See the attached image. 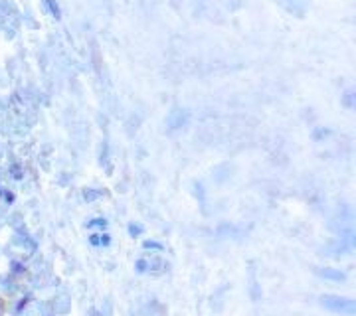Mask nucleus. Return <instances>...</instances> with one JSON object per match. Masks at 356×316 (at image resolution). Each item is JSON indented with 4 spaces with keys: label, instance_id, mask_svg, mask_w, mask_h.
I'll use <instances>...</instances> for the list:
<instances>
[{
    "label": "nucleus",
    "instance_id": "f257e3e1",
    "mask_svg": "<svg viewBox=\"0 0 356 316\" xmlns=\"http://www.w3.org/2000/svg\"><path fill=\"white\" fill-rule=\"evenodd\" d=\"M323 306L331 308V310H336V312H346V314H352L354 312V302L350 298H340V296H323L321 298Z\"/></svg>",
    "mask_w": 356,
    "mask_h": 316
},
{
    "label": "nucleus",
    "instance_id": "f03ea898",
    "mask_svg": "<svg viewBox=\"0 0 356 316\" xmlns=\"http://www.w3.org/2000/svg\"><path fill=\"white\" fill-rule=\"evenodd\" d=\"M91 245H109V235H91Z\"/></svg>",
    "mask_w": 356,
    "mask_h": 316
},
{
    "label": "nucleus",
    "instance_id": "7ed1b4c3",
    "mask_svg": "<svg viewBox=\"0 0 356 316\" xmlns=\"http://www.w3.org/2000/svg\"><path fill=\"white\" fill-rule=\"evenodd\" d=\"M105 226H107V222L101 220V218H97V220H93V222L87 224V227H105Z\"/></svg>",
    "mask_w": 356,
    "mask_h": 316
},
{
    "label": "nucleus",
    "instance_id": "20e7f679",
    "mask_svg": "<svg viewBox=\"0 0 356 316\" xmlns=\"http://www.w3.org/2000/svg\"><path fill=\"white\" fill-rule=\"evenodd\" d=\"M146 267H148V263H146L144 259L137 261V271H139V273H144V271H146Z\"/></svg>",
    "mask_w": 356,
    "mask_h": 316
},
{
    "label": "nucleus",
    "instance_id": "39448f33",
    "mask_svg": "<svg viewBox=\"0 0 356 316\" xmlns=\"http://www.w3.org/2000/svg\"><path fill=\"white\" fill-rule=\"evenodd\" d=\"M144 249H163V245L157 241H144Z\"/></svg>",
    "mask_w": 356,
    "mask_h": 316
},
{
    "label": "nucleus",
    "instance_id": "423d86ee",
    "mask_svg": "<svg viewBox=\"0 0 356 316\" xmlns=\"http://www.w3.org/2000/svg\"><path fill=\"white\" fill-rule=\"evenodd\" d=\"M141 231H142V227H141V226H135V224H133V226H129V233H131V235H139Z\"/></svg>",
    "mask_w": 356,
    "mask_h": 316
},
{
    "label": "nucleus",
    "instance_id": "0eeeda50",
    "mask_svg": "<svg viewBox=\"0 0 356 316\" xmlns=\"http://www.w3.org/2000/svg\"><path fill=\"white\" fill-rule=\"evenodd\" d=\"M99 194H95V192H85V200H95Z\"/></svg>",
    "mask_w": 356,
    "mask_h": 316
},
{
    "label": "nucleus",
    "instance_id": "6e6552de",
    "mask_svg": "<svg viewBox=\"0 0 356 316\" xmlns=\"http://www.w3.org/2000/svg\"><path fill=\"white\" fill-rule=\"evenodd\" d=\"M0 314H2V302H0Z\"/></svg>",
    "mask_w": 356,
    "mask_h": 316
}]
</instances>
